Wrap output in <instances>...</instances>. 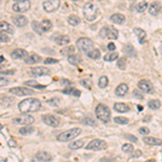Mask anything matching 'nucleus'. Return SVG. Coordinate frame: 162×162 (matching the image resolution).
Here are the masks:
<instances>
[{
	"instance_id": "obj_1",
	"label": "nucleus",
	"mask_w": 162,
	"mask_h": 162,
	"mask_svg": "<svg viewBox=\"0 0 162 162\" xmlns=\"http://www.w3.org/2000/svg\"><path fill=\"white\" fill-rule=\"evenodd\" d=\"M41 108V102L37 98H26L19 104V109L21 113H35Z\"/></svg>"
},
{
	"instance_id": "obj_2",
	"label": "nucleus",
	"mask_w": 162,
	"mask_h": 162,
	"mask_svg": "<svg viewBox=\"0 0 162 162\" xmlns=\"http://www.w3.org/2000/svg\"><path fill=\"white\" fill-rule=\"evenodd\" d=\"M95 115L97 117L98 120H101L104 123H108L111 119V115H110V109L106 105L99 104L96 106L95 108Z\"/></svg>"
},
{
	"instance_id": "obj_3",
	"label": "nucleus",
	"mask_w": 162,
	"mask_h": 162,
	"mask_svg": "<svg viewBox=\"0 0 162 162\" xmlns=\"http://www.w3.org/2000/svg\"><path fill=\"white\" fill-rule=\"evenodd\" d=\"M97 14H98V8L93 2H89V3H87L84 6V8H83V15H84L86 19L89 21V22L94 21L97 17Z\"/></svg>"
},
{
	"instance_id": "obj_4",
	"label": "nucleus",
	"mask_w": 162,
	"mask_h": 162,
	"mask_svg": "<svg viewBox=\"0 0 162 162\" xmlns=\"http://www.w3.org/2000/svg\"><path fill=\"white\" fill-rule=\"evenodd\" d=\"M76 45L77 48L81 51V52H84L86 54L92 51L94 48V42L91 40L90 38H79L77 41H76Z\"/></svg>"
},
{
	"instance_id": "obj_5",
	"label": "nucleus",
	"mask_w": 162,
	"mask_h": 162,
	"mask_svg": "<svg viewBox=\"0 0 162 162\" xmlns=\"http://www.w3.org/2000/svg\"><path fill=\"white\" fill-rule=\"evenodd\" d=\"M81 133V130L78 128H74L70 130H67L65 132H62L60 134L57 135V140L60 142H69V140L76 138L77 136Z\"/></svg>"
},
{
	"instance_id": "obj_6",
	"label": "nucleus",
	"mask_w": 162,
	"mask_h": 162,
	"mask_svg": "<svg viewBox=\"0 0 162 162\" xmlns=\"http://www.w3.org/2000/svg\"><path fill=\"white\" fill-rule=\"evenodd\" d=\"M13 122L15 124H21V125H30L33 124L35 122V118L33 116H29V115H26V113H23V115H19L17 117H15L13 119Z\"/></svg>"
},
{
	"instance_id": "obj_7",
	"label": "nucleus",
	"mask_w": 162,
	"mask_h": 162,
	"mask_svg": "<svg viewBox=\"0 0 162 162\" xmlns=\"http://www.w3.org/2000/svg\"><path fill=\"white\" fill-rule=\"evenodd\" d=\"M107 148V144H106L105 140H91L90 143L87 145V149L88 150H103V149H106Z\"/></svg>"
},
{
	"instance_id": "obj_8",
	"label": "nucleus",
	"mask_w": 162,
	"mask_h": 162,
	"mask_svg": "<svg viewBox=\"0 0 162 162\" xmlns=\"http://www.w3.org/2000/svg\"><path fill=\"white\" fill-rule=\"evenodd\" d=\"M29 8H30V1H28V0H19V1H16L12 6L13 11L17 12V13L26 12L27 10H29Z\"/></svg>"
},
{
	"instance_id": "obj_9",
	"label": "nucleus",
	"mask_w": 162,
	"mask_h": 162,
	"mask_svg": "<svg viewBox=\"0 0 162 162\" xmlns=\"http://www.w3.org/2000/svg\"><path fill=\"white\" fill-rule=\"evenodd\" d=\"M42 120L45 124L52 127V128H57L60 124V120L54 115H44V116H42Z\"/></svg>"
},
{
	"instance_id": "obj_10",
	"label": "nucleus",
	"mask_w": 162,
	"mask_h": 162,
	"mask_svg": "<svg viewBox=\"0 0 162 162\" xmlns=\"http://www.w3.org/2000/svg\"><path fill=\"white\" fill-rule=\"evenodd\" d=\"M51 160L52 155L48 151H39L33 158V162H50Z\"/></svg>"
},
{
	"instance_id": "obj_11",
	"label": "nucleus",
	"mask_w": 162,
	"mask_h": 162,
	"mask_svg": "<svg viewBox=\"0 0 162 162\" xmlns=\"http://www.w3.org/2000/svg\"><path fill=\"white\" fill-rule=\"evenodd\" d=\"M10 93L16 95V96H27V95L34 94V91L30 90V89H27V88L17 87V88H12V89H10Z\"/></svg>"
},
{
	"instance_id": "obj_12",
	"label": "nucleus",
	"mask_w": 162,
	"mask_h": 162,
	"mask_svg": "<svg viewBox=\"0 0 162 162\" xmlns=\"http://www.w3.org/2000/svg\"><path fill=\"white\" fill-rule=\"evenodd\" d=\"M60 6V0H48V1H43L42 7L47 12H53L57 10L58 7Z\"/></svg>"
},
{
	"instance_id": "obj_13",
	"label": "nucleus",
	"mask_w": 162,
	"mask_h": 162,
	"mask_svg": "<svg viewBox=\"0 0 162 162\" xmlns=\"http://www.w3.org/2000/svg\"><path fill=\"white\" fill-rule=\"evenodd\" d=\"M138 89L145 93H152L154 92V86L149 80L143 79L138 82Z\"/></svg>"
},
{
	"instance_id": "obj_14",
	"label": "nucleus",
	"mask_w": 162,
	"mask_h": 162,
	"mask_svg": "<svg viewBox=\"0 0 162 162\" xmlns=\"http://www.w3.org/2000/svg\"><path fill=\"white\" fill-rule=\"evenodd\" d=\"M30 74L35 77H40V76H45L50 74V69L43 66H37L30 69Z\"/></svg>"
},
{
	"instance_id": "obj_15",
	"label": "nucleus",
	"mask_w": 162,
	"mask_h": 162,
	"mask_svg": "<svg viewBox=\"0 0 162 162\" xmlns=\"http://www.w3.org/2000/svg\"><path fill=\"white\" fill-rule=\"evenodd\" d=\"M25 64L27 65H33V64H36V63H39V62H41V56L40 55H38L36 53L34 54H30V55H27L25 57Z\"/></svg>"
},
{
	"instance_id": "obj_16",
	"label": "nucleus",
	"mask_w": 162,
	"mask_h": 162,
	"mask_svg": "<svg viewBox=\"0 0 162 162\" xmlns=\"http://www.w3.org/2000/svg\"><path fill=\"white\" fill-rule=\"evenodd\" d=\"M12 21H13V23H14L15 26H17V27H24V26H26L27 23H28L27 19L25 17V16H23V15H17V16H14V17H12Z\"/></svg>"
},
{
	"instance_id": "obj_17",
	"label": "nucleus",
	"mask_w": 162,
	"mask_h": 162,
	"mask_svg": "<svg viewBox=\"0 0 162 162\" xmlns=\"http://www.w3.org/2000/svg\"><path fill=\"white\" fill-rule=\"evenodd\" d=\"M27 56L26 50L24 49H15L14 51H12L11 57L14 60H19V58H25Z\"/></svg>"
},
{
	"instance_id": "obj_18",
	"label": "nucleus",
	"mask_w": 162,
	"mask_h": 162,
	"mask_svg": "<svg viewBox=\"0 0 162 162\" xmlns=\"http://www.w3.org/2000/svg\"><path fill=\"white\" fill-rule=\"evenodd\" d=\"M144 143L147 144V145H150V146H160L162 145V140H159V138H156V137H149V136H146L143 138Z\"/></svg>"
},
{
	"instance_id": "obj_19",
	"label": "nucleus",
	"mask_w": 162,
	"mask_h": 162,
	"mask_svg": "<svg viewBox=\"0 0 162 162\" xmlns=\"http://www.w3.org/2000/svg\"><path fill=\"white\" fill-rule=\"evenodd\" d=\"M134 33L137 35V38H138V41H140V44H144L146 41V37H147L146 31L142 28H134Z\"/></svg>"
},
{
	"instance_id": "obj_20",
	"label": "nucleus",
	"mask_w": 162,
	"mask_h": 162,
	"mask_svg": "<svg viewBox=\"0 0 162 162\" xmlns=\"http://www.w3.org/2000/svg\"><path fill=\"white\" fill-rule=\"evenodd\" d=\"M0 31H2V33H9V34H13L14 33V29H13V27L9 24L8 22L6 21H0Z\"/></svg>"
},
{
	"instance_id": "obj_21",
	"label": "nucleus",
	"mask_w": 162,
	"mask_h": 162,
	"mask_svg": "<svg viewBox=\"0 0 162 162\" xmlns=\"http://www.w3.org/2000/svg\"><path fill=\"white\" fill-rule=\"evenodd\" d=\"M110 21L115 24H123L125 22V16L123 14H120V13H116V14H113L110 16Z\"/></svg>"
},
{
	"instance_id": "obj_22",
	"label": "nucleus",
	"mask_w": 162,
	"mask_h": 162,
	"mask_svg": "<svg viewBox=\"0 0 162 162\" xmlns=\"http://www.w3.org/2000/svg\"><path fill=\"white\" fill-rule=\"evenodd\" d=\"M129 91V87L127 83H121L116 88V95L118 96H124Z\"/></svg>"
},
{
	"instance_id": "obj_23",
	"label": "nucleus",
	"mask_w": 162,
	"mask_h": 162,
	"mask_svg": "<svg viewBox=\"0 0 162 162\" xmlns=\"http://www.w3.org/2000/svg\"><path fill=\"white\" fill-rule=\"evenodd\" d=\"M113 109L118 113H127V111H130V107L124 103H116L113 105Z\"/></svg>"
},
{
	"instance_id": "obj_24",
	"label": "nucleus",
	"mask_w": 162,
	"mask_h": 162,
	"mask_svg": "<svg viewBox=\"0 0 162 162\" xmlns=\"http://www.w3.org/2000/svg\"><path fill=\"white\" fill-rule=\"evenodd\" d=\"M64 94H68V95H72V96H75V97H79L81 95V92L79 90H77L75 88H66L64 90L62 91Z\"/></svg>"
},
{
	"instance_id": "obj_25",
	"label": "nucleus",
	"mask_w": 162,
	"mask_h": 162,
	"mask_svg": "<svg viewBox=\"0 0 162 162\" xmlns=\"http://www.w3.org/2000/svg\"><path fill=\"white\" fill-rule=\"evenodd\" d=\"M40 27H41L42 33H47V31H50L52 29V22L50 19H43L41 23H40Z\"/></svg>"
},
{
	"instance_id": "obj_26",
	"label": "nucleus",
	"mask_w": 162,
	"mask_h": 162,
	"mask_svg": "<svg viewBox=\"0 0 162 162\" xmlns=\"http://www.w3.org/2000/svg\"><path fill=\"white\" fill-rule=\"evenodd\" d=\"M68 62H69L72 65L78 66V65H79L82 60H81L80 55H78V54H72V55H69V56H68Z\"/></svg>"
},
{
	"instance_id": "obj_27",
	"label": "nucleus",
	"mask_w": 162,
	"mask_h": 162,
	"mask_svg": "<svg viewBox=\"0 0 162 162\" xmlns=\"http://www.w3.org/2000/svg\"><path fill=\"white\" fill-rule=\"evenodd\" d=\"M55 41H56L57 44L66 45V44H68V43L70 42V39H69V37H68V36H66V35H62V36H58V37L55 39Z\"/></svg>"
},
{
	"instance_id": "obj_28",
	"label": "nucleus",
	"mask_w": 162,
	"mask_h": 162,
	"mask_svg": "<svg viewBox=\"0 0 162 162\" xmlns=\"http://www.w3.org/2000/svg\"><path fill=\"white\" fill-rule=\"evenodd\" d=\"M83 145H84V142H83L82 140H74V142H72V143L69 144L68 148H70V149H72V150H76V149H80V148H82Z\"/></svg>"
},
{
	"instance_id": "obj_29",
	"label": "nucleus",
	"mask_w": 162,
	"mask_h": 162,
	"mask_svg": "<svg viewBox=\"0 0 162 162\" xmlns=\"http://www.w3.org/2000/svg\"><path fill=\"white\" fill-rule=\"evenodd\" d=\"M35 132V129L30 125H26V127H23L19 130V133L21 135H29L31 133Z\"/></svg>"
},
{
	"instance_id": "obj_30",
	"label": "nucleus",
	"mask_w": 162,
	"mask_h": 162,
	"mask_svg": "<svg viewBox=\"0 0 162 162\" xmlns=\"http://www.w3.org/2000/svg\"><path fill=\"white\" fill-rule=\"evenodd\" d=\"M159 12H160V4L158 2H154V3L150 4V7H149V13L151 15H158Z\"/></svg>"
},
{
	"instance_id": "obj_31",
	"label": "nucleus",
	"mask_w": 162,
	"mask_h": 162,
	"mask_svg": "<svg viewBox=\"0 0 162 162\" xmlns=\"http://www.w3.org/2000/svg\"><path fill=\"white\" fill-rule=\"evenodd\" d=\"M118 30L116 28H113V27H110V28H107V36L106 38H109V39H117L118 38Z\"/></svg>"
},
{
	"instance_id": "obj_32",
	"label": "nucleus",
	"mask_w": 162,
	"mask_h": 162,
	"mask_svg": "<svg viewBox=\"0 0 162 162\" xmlns=\"http://www.w3.org/2000/svg\"><path fill=\"white\" fill-rule=\"evenodd\" d=\"M148 107L152 110L159 109L161 107V102L159 99H151V101L148 102Z\"/></svg>"
},
{
	"instance_id": "obj_33",
	"label": "nucleus",
	"mask_w": 162,
	"mask_h": 162,
	"mask_svg": "<svg viewBox=\"0 0 162 162\" xmlns=\"http://www.w3.org/2000/svg\"><path fill=\"white\" fill-rule=\"evenodd\" d=\"M26 86L28 87H33L35 89H38V90H42V89H44L45 86H42V84H39V83L36 81V80H29V81H26L25 82Z\"/></svg>"
},
{
	"instance_id": "obj_34",
	"label": "nucleus",
	"mask_w": 162,
	"mask_h": 162,
	"mask_svg": "<svg viewBox=\"0 0 162 162\" xmlns=\"http://www.w3.org/2000/svg\"><path fill=\"white\" fill-rule=\"evenodd\" d=\"M87 55L90 58H92V60H98L101 57V51L98 49H93L92 51H90V52L88 53Z\"/></svg>"
},
{
	"instance_id": "obj_35",
	"label": "nucleus",
	"mask_w": 162,
	"mask_h": 162,
	"mask_svg": "<svg viewBox=\"0 0 162 162\" xmlns=\"http://www.w3.org/2000/svg\"><path fill=\"white\" fill-rule=\"evenodd\" d=\"M124 53H127L129 56H132V57H135L136 56V51L135 49L133 48V45L131 44H127L124 47Z\"/></svg>"
},
{
	"instance_id": "obj_36",
	"label": "nucleus",
	"mask_w": 162,
	"mask_h": 162,
	"mask_svg": "<svg viewBox=\"0 0 162 162\" xmlns=\"http://www.w3.org/2000/svg\"><path fill=\"white\" fill-rule=\"evenodd\" d=\"M118 57H119V54L116 52H111V53H107L105 56H104V60L106 62H113V60H117Z\"/></svg>"
},
{
	"instance_id": "obj_37",
	"label": "nucleus",
	"mask_w": 162,
	"mask_h": 162,
	"mask_svg": "<svg viewBox=\"0 0 162 162\" xmlns=\"http://www.w3.org/2000/svg\"><path fill=\"white\" fill-rule=\"evenodd\" d=\"M68 23H69L70 25H72V26H76V25L80 24L79 16H77V15H70V16L68 17Z\"/></svg>"
},
{
	"instance_id": "obj_38",
	"label": "nucleus",
	"mask_w": 162,
	"mask_h": 162,
	"mask_svg": "<svg viewBox=\"0 0 162 162\" xmlns=\"http://www.w3.org/2000/svg\"><path fill=\"white\" fill-rule=\"evenodd\" d=\"M147 7H148V3L146 1H140V2H138V4L136 6V11L142 13V12H144L145 10H147Z\"/></svg>"
},
{
	"instance_id": "obj_39",
	"label": "nucleus",
	"mask_w": 162,
	"mask_h": 162,
	"mask_svg": "<svg viewBox=\"0 0 162 162\" xmlns=\"http://www.w3.org/2000/svg\"><path fill=\"white\" fill-rule=\"evenodd\" d=\"M107 86H108V78H107L106 76H102V77L99 78V80H98V87L104 89V88H106Z\"/></svg>"
},
{
	"instance_id": "obj_40",
	"label": "nucleus",
	"mask_w": 162,
	"mask_h": 162,
	"mask_svg": "<svg viewBox=\"0 0 162 162\" xmlns=\"http://www.w3.org/2000/svg\"><path fill=\"white\" fill-rule=\"evenodd\" d=\"M74 50H75V48L74 47H72V45H69V47H66L65 49L60 50V54L62 55H72V53H74Z\"/></svg>"
},
{
	"instance_id": "obj_41",
	"label": "nucleus",
	"mask_w": 162,
	"mask_h": 162,
	"mask_svg": "<svg viewBox=\"0 0 162 162\" xmlns=\"http://www.w3.org/2000/svg\"><path fill=\"white\" fill-rule=\"evenodd\" d=\"M122 151L127 152V154H132L133 151H134V147L131 144H123L122 145Z\"/></svg>"
},
{
	"instance_id": "obj_42",
	"label": "nucleus",
	"mask_w": 162,
	"mask_h": 162,
	"mask_svg": "<svg viewBox=\"0 0 162 162\" xmlns=\"http://www.w3.org/2000/svg\"><path fill=\"white\" fill-rule=\"evenodd\" d=\"M113 121L118 124H128L129 123V119L127 117H116Z\"/></svg>"
},
{
	"instance_id": "obj_43",
	"label": "nucleus",
	"mask_w": 162,
	"mask_h": 162,
	"mask_svg": "<svg viewBox=\"0 0 162 162\" xmlns=\"http://www.w3.org/2000/svg\"><path fill=\"white\" fill-rule=\"evenodd\" d=\"M31 26H33V29L37 33V34L41 35L42 34V30H41V27H40V23L37 22V21H34V22L31 23Z\"/></svg>"
},
{
	"instance_id": "obj_44",
	"label": "nucleus",
	"mask_w": 162,
	"mask_h": 162,
	"mask_svg": "<svg viewBox=\"0 0 162 162\" xmlns=\"http://www.w3.org/2000/svg\"><path fill=\"white\" fill-rule=\"evenodd\" d=\"M13 102H14V99H13V98H8V97H6V96L0 98V104H2V105H4V106L11 105Z\"/></svg>"
},
{
	"instance_id": "obj_45",
	"label": "nucleus",
	"mask_w": 162,
	"mask_h": 162,
	"mask_svg": "<svg viewBox=\"0 0 162 162\" xmlns=\"http://www.w3.org/2000/svg\"><path fill=\"white\" fill-rule=\"evenodd\" d=\"M117 65L119 68H121L122 70H124L125 66H127V60H125V57H121V58H119Z\"/></svg>"
},
{
	"instance_id": "obj_46",
	"label": "nucleus",
	"mask_w": 162,
	"mask_h": 162,
	"mask_svg": "<svg viewBox=\"0 0 162 162\" xmlns=\"http://www.w3.org/2000/svg\"><path fill=\"white\" fill-rule=\"evenodd\" d=\"M9 41H10V37H9V35L6 34V33L0 31V42H9Z\"/></svg>"
},
{
	"instance_id": "obj_47",
	"label": "nucleus",
	"mask_w": 162,
	"mask_h": 162,
	"mask_svg": "<svg viewBox=\"0 0 162 162\" xmlns=\"http://www.w3.org/2000/svg\"><path fill=\"white\" fill-rule=\"evenodd\" d=\"M124 137L127 138V140H130V142H132V143H137V137L132 135V134H125Z\"/></svg>"
},
{
	"instance_id": "obj_48",
	"label": "nucleus",
	"mask_w": 162,
	"mask_h": 162,
	"mask_svg": "<svg viewBox=\"0 0 162 162\" xmlns=\"http://www.w3.org/2000/svg\"><path fill=\"white\" fill-rule=\"evenodd\" d=\"M138 132H140L142 135H148L150 131H149V129H148L147 127H142V128H140Z\"/></svg>"
},
{
	"instance_id": "obj_49",
	"label": "nucleus",
	"mask_w": 162,
	"mask_h": 162,
	"mask_svg": "<svg viewBox=\"0 0 162 162\" xmlns=\"http://www.w3.org/2000/svg\"><path fill=\"white\" fill-rule=\"evenodd\" d=\"M7 84H9V79H7L3 76H0V87L7 86Z\"/></svg>"
},
{
	"instance_id": "obj_50",
	"label": "nucleus",
	"mask_w": 162,
	"mask_h": 162,
	"mask_svg": "<svg viewBox=\"0 0 162 162\" xmlns=\"http://www.w3.org/2000/svg\"><path fill=\"white\" fill-rule=\"evenodd\" d=\"M142 154H143V152H142L140 149H136V150H134L132 154H131V158H138V157L142 156Z\"/></svg>"
},
{
	"instance_id": "obj_51",
	"label": "nucleus",
	"mask_w": 162,
	"mask_h": 162,
	"mask_svg": "<svg viewBox=\"0 0 162 162\" xmlns=\"http://www.w3.org/2000/svg\"><path fill=\"white\" fill-rule=\"evenodd\" d=\"M83 123H84V124H89V125H95L94 120L91 119V118H84V119H83Z\"/></svg>"
},
{
	"instance_id": "obj_52",
	"label": "nucleus",
	"mask_w": 162,
	"mask_h": 162,
	"mask_svg": "<svg viewBox=\"0 0 162 162\" xmlns=\"http://www.w3.org/2000/svg\"><path fill=\"white\" fill-rule=\"evenodd\" d=\"M58 103H60V98H53L48 101V104H50L51 106H58Z\"/></svg>"
},
{
	"instance_id": "obj_53",
	"label": "nucleus",
	"mask_w": 162,
	"mask_h": 162,
	"mask_svg": "<svg viewBox=\"0 0 162 162\" xmlns=\"http://www.w3.org/2000/svg\"><path fill=\"white\" fill-rule=\"evenodd\" d=\"M43 63H44V64H57L58 60H57L56 58H45Z\"/></svg>"
},
{
	"instance_id": "obj_54",
	"label": "nucleus",
	"mask_w": 162,
	"mask_h": 162,
	"mask_svg": "<svg viewBox=\"0 0 162 162\" xmlns=\"http://www.w3.org/2000/svg\"><path fill=\"white\" fill-rule=\"evenodd\" d=\"M133 95H134L136 98H138V99H143V98H144L143 94H142V93H140L138 90H134V92H133Z\"/></svg>"
},
{
	"instance_id": "obj_55",
	"label": "nucleus",
	"mask_w": 162,
	"mask_h": 162,
	"mask_svg": "<svg viewBox=\"0 0 162 162\" xmlns=\"http://www.w3.org/2000/svg\"><path fill=\"white\" fill-rule=\"evenodd\" d=\"M107 28L108 27H103L102 29H101V31H99L101 38H106V36H107Z\"/></svg>"
},
{
	"instance_id": "obj_56",
	"label": "nucleus",
	"mask_w": 162,
	"mask_h": 162,
	"mask_svg": "<svg viewBox=\"0 0 162 162\" xmlns=\"http://www.w3.org/2000/svg\"><path fill=\"white\" fill-rule=\"evenodd\" d=\"M60 84H62V86H66V87L69 88V86H72V81H69V80H67V79H62L60 80Z\"/></svg>"
},
{
	"instance_id": "obj_57",
	"label": "nucleus",
	"mask_w": 162,
	"mask_h": 162,
	"mask_svg": "<svg viewBox=\"0 0 162 162\" xmlns=\"http://www.w3.org/2000/svg\"><path fill=\"white\" fill-rule=\"evenodd\" d=\"M107 48H108V50H109V51H111V52H115V50H116V44H115V43H113V42H110V43H108Z\"/></svg>"
},
{
	"instance_id": "obj_58",
	"label": "nucleus",
	"mask_w": 162,
	"mask_h": 162,
	"mask_svg": "<svg viewBox=\"0 0 162 162\" xmlns=\"http://www.w3.org/2000/svg\"><path fill=\"white\" fill-rule=\"evenodd\" d=\"M0 74H4V75H14L15 70L14 69H11V70H1Z\"/></svg>"
},
{
	"instance_id": "obj_59",
	"label": "nucleus",
	"mask_w": 162,
	"mask_h": 162,
	"mask_svg": "<svg viewBox=\"0 0 162 162\" xmlns=\"http://www.w3.org/2000/svg\"><path fill=\"white\" fill-rule=\"evenodd\" d=\"M81 83H82L83 86H88V87H89V89L91 88V82H88V81H86V80H82V81H81Z\"/></svg>"
},
{
	"instance_id": "obj_60",
	"label": "nucleus",
	"mask_w": 162,
	"mask_h": 162,
	"mask_svg": "<svg viewBox=\"0 0 162 162\" xmlns=\"http://www.w3.org/2000/svg\"><path fill=\"white\" fill-rule=\"evenodd\" d=\"M101 162H113V159L103 158V159H101Z\"/></svg>"
},
{
	"instance_id": "obj_61",
	"label": "nucleus",
	"mask_w": 162,
	"mask_h": 162,
	"mask_svg": "<svg viewBox=\"0 0 162 162\" xmlns=\"http://www.w3.org/2000/svg\"><path fill=\"white\" fill-rule=\"evenodd\" d=\"M9 144H10V145H11V146H13V147H14L15 145H16V144H15L14 142H13V140H9Z\"/></svg>"
},
{
	"instance_id": "obj_62",
	"label": "nucleus",
	"mask_w": 162,
	"mask_h": 162,
	"mask_svg": "<svg viewBox=\"0 0 162 162\" xmlns=\"http://www.w3.org/2000/svg\"><path fill=\"white\" fill-rule=\"evenodd\" d=\"M137 109H138V110H143V107H142V106H137Z\"/></svg>"
},
{
	"instance_id": "obj_63",
	"label": "nucleus",
	"mask_w": 162,
	"mask_h": 162,
	"mask_svg": "<svg viewBox=\"0 0 162 162\" xmlns=\"http://www.w3.org/2000/svg\"><path fill=\"white\" fill-rule=\"evenodd\" d=\"M145 162H156L155 160H152V159H151V160H147V161H145Z\"/></svg>"
},
{
	"instance_id": "obj_64",
	"label": "nucleus",
	"mask_w": 162,
	"mask_h": 162,
	"mask_svg": "<svg viewBox=\"0 0 162 162\" xmlns=\"http://www.w3.org/2000/svg\"><path fill=\"white\" fill-rule=\"evenodd\" d=\"M1 129H2V125H1V124H0V130H1Z\"/></svg>"
}]
</instances>
